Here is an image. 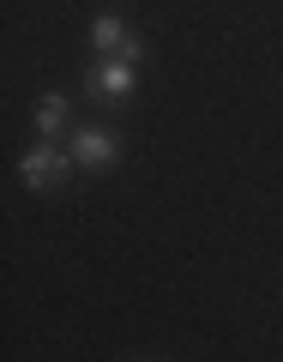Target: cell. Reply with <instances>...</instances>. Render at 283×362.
Segmentation results:
<instances>
[{"label": "cell", "instance_id": "1", "mask_svg": "<svg viewBox=\"0 0 283 362\" xmlns=\"http://www.w3.org/2000/svg\"><path fill=\"white\" fill-rule=\"evenodd\" d=\"M133 66H139V61H103V66H90V73H85L90 97H103V103H127L133 85H139V78H133Z\"/></svg>", "mask_w": 283, "mask_h": 362}, {"label": "cell", "instance_id": "5", "mask_svg": "<svg viewBox=\"0 0 283 362\" xmlns=\"http://www.w3.org/2000/svg\"><path fill=\"white\" fill-rule=\"evenodd\" d=\"M61 121H66V103H61V97H42V103H37V133H54Z\"/></svg>", "mask_w": 283, "mask_h": 362}, {"label": "cell", "instance_id": "4", "mask_svg": "<svg viewBox=\"0 0 283 362\" xmlns=\"http://www.w3.org/2000/svg\"><path fill=\"white\" fill-rule=\"evenodd\" d=\"M73 163L109 169V163H115V133H109V127H85V133L73 139Z\"/></svg>", "mask_w": 283, "mask_h": 362}, {"label": "cell", "instance_id": "3", "mask_svg": "<svg viewBox=\"0 0 283 362\" xmlns=\"http://www.w3.org/2000/svg\"><path fill=\"white\" fill-rule=\"evenodd\" d=\"M90 42H97V49H109V54H115V61H139V54H145V42L133 37V30L121 25L115 13H103V18H90Z\"/></svg>", "mask_w": 283, "mask_h": 362}, {"label": "cell", "instance_id": "2", "mask_svg": "<svg viewBox=\"0 0 283 362\" xmlns=\"http://www.w3.org/2000/svg\"><path fill=\"white\" fill-rule=\"evenodd\" d=\"M66 169H73V157L54 151V145H37V151L18 157V175H25V187H54V181H66Z\"/></svg>", "mask_w": 283, "mask_h": 362}]
</instances>
